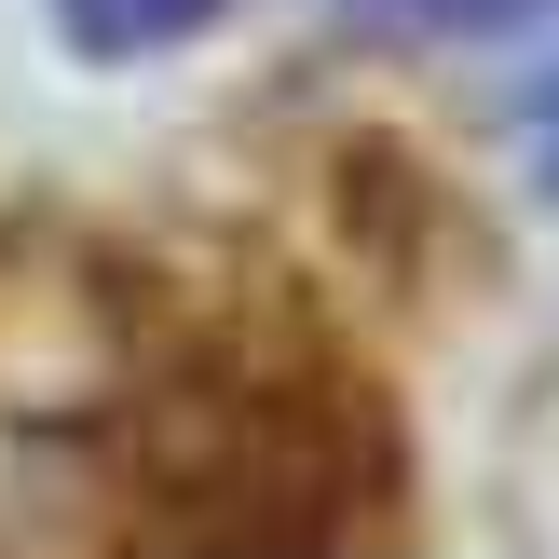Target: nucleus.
I'll list each match as a JSON object with an SVG mask.
<instances>
[{
  "label": "nucleus",
  "mask_w": 559,
  "mask_h": 559,
  "mask_svg": "<svg viewBox=\"0 0 559 559\" xmlns=\"http://www.w3.org/2000/svg\"><path fill=\"white\" fill-rule=\"evenodd\" d=\"M369 491L382 437L300 328L0 218V559H328Z\"/></svg>",
  "instance_id": "obj_1"
},
{
  "label": "nucleus",
  "mask_w": 559,
  "mask_h": 559,
  "mask_svg": "<svg viewBox=\"0 0 559 559\" xmlns=\"http://www.w3.org/2000/svg\"><path fill=\"white\" fill-rule=\"evenodd\" d=\"M369 14H396V27H437V41H478V27H519V14H546V0H369Z\"/></svg>",
  "instance_id": "obj_3"
},
{
  "label": "nucleus",
  "mask_w": 559,
  "mask_h": 559,
  "mask_svg": "<svg viewBox=\"0 0 559 559\" xmlns=\"http://www.w3.org/2000/svg\"><path fill=\"white\" fill-rule=\"evenodd\" d=\"M218 0H55V27H69L82 55H151V41H191Z\"/></svg>",
  "instance_id": "obj_2"
}]
</instances>
